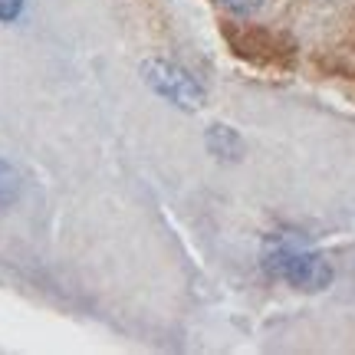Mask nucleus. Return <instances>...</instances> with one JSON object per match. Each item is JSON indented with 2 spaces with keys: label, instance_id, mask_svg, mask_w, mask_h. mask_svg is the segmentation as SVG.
Here are the masks:
<instances>
[{
  "label": "nucleus",
  "instance_id": "obj_1",
  "mask_svg": "<svg viewBox=\"0 0 355 355\" xmlns=\"http://www.w3.org/2000/svg\"><path fill=\"white\" fill-rule=\"evenodd\" d=\"M266 270L306 293L326 290L332 283L329 260L319 254H309V250H296V247H277L273 254L266 257Z\"/></svg>",
  "mask_w": 355,
  "mask_h": 355
},
{
  "label": "nucleus",
  "instance_id": "obj_2",
  "mask_svg": "<svg viewBox=\"0 0 355 355\" xmlns=\"http://www.w3.org/2000/svg\"><path fill=\"white\" fill-rule=\"evenodd\" d=\"M141 76H145V83L162 96V99H168L171 105H178V109H201L204 105V89L194 83V79L184 73V69H178V66L171 63H145L141 66Z\"/></svg>",
  "mask_w": 355,
  "mask_h": 355
},
{
  "label": "nucleus",
  "instance_id": "obj_3",
  "mask_svg": "<svg viewBox=\"0 0 355 355\" xmlns=\"http://www.w3.org/2000/svg\"><path fill=\"white\" fill-rule=\"evenodd\" d=\"M207 148L214 155H220V158H237L241 155V139L227 125H214L207 132Z\"/></svg>",
  "mask_w": 355,
  "mask_h": 355
},
{
  "label": "nucleus",
  "instance_id": "obj_4",
  "mask_svg": "<svg viewBox=\"0 0 355 355\" xmlns=\"http://www.w3.org/2000/svg\"><path fill=\"white\" fill-rule=\"evenodd\" d=\"M17 191H20V178L13 171L7 162H0V207H7V204L17 198Z\"/></svg>",
  "mask_w": 355,
  "mask_h": 355
},
{
  "label": "nucleus",
  "instance_id": "obj_5",
  "mask_svg": "<svg viewBox=\"0 0 355 355\" xmlns=\"http://www.w3.org/2000/svg\"><path fill=\"white\" fill-rule=\"evenodd\" d=\"M220 3H224L230 13H241V17H247V13H257L260 7H263V0H220Z\"/></svg>",
  "mask_w": 355,
  "mask_h": 355
},
{
  "label": "nucleus",
  "instance_id": "obj_6",
  "mask_svg": "<svg viewBox=\"0 0 355 355\" xmlns=\"http://www.w3.org/2000/svg\"><path fill=\"white\" fill-rule=\"evenodd\" d=\"M24 10V0H0V24H10L17 20Z\"/></svg>",
  "mask_w": 355,
  "mask_h": 355
}]
</instances>
